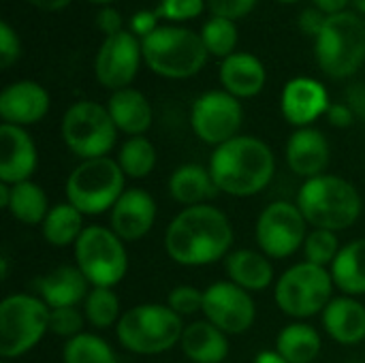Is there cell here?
<instances>
[{
	"instance_id": "5",
	"label": "cell",
	"mask_w": 365,
	"mask_h": 363,
	"mask_svg": "<svg viewBox=\"0 0 365 363\" xmlns=\"http://www.w3.org/2000/svg\"><path fill=\"white\" fill-rule=\"evenodd\" d=\"M143 62L150 71L167 79H188L207 62V49L190 28L165 24L141 39Z\"/></svg>"
},
{
	"instance_id": "20",
	"label": "cell",
	"mask_w": 365,
	"mask_h": 363,
	"mask_svg": "<svg viewBox=\"0 0 365 363\" xmlns=\"http://www.w3.org/2000/svg\"><path fill=\"white\" fill-rule=\"evenodd\" d=\"M38 165V152L30 133L21 126H0V182L19 184L32 178Z\"/></svg>"
},
{
	"instance_id": "42",
	"label": "cell",
	"mask_w": 365,
	"mask_h": 363,
	"mask_svg": "<svg viewBox=\"0 0 365 363\" xmlns=\"http://www.w3.org/2000/svg\"><path fill=\"white\" fill-rule=\"evenodd\" d=\"M325 19H327V15H325L321 9L310 6V9H304V11L299 13V17H297V26H299V30H302L306 36L317 39V36L321 34L323 26H325Z\"/></svg>"
},
{
	"instance_id": "55",
	"label": "cell",
	"mask_w": 365,
	"mask_h": 363,
	"mask_svg": "<svg viewBox=\"0 0 365 363\" xmlns=\"http://www.w3.org/2000/svg\"><path fill=\"white\" fill-rule=\"evenodd\" d=\"M2 363H9V362H2Z\"/></svg>"
},
{
	"instance_id": "22",
	"label": "cell",
	"mask_w": 365,
	"mask_h": 363,
	"mask_svg": "<svg viewBox=\"0 0 365 363\" xmlns=\"http://www.w3.org/2000/svg\"><path fill=\"white\" fill-rule=\"evenodd\" d=\"M325 334L344 347H355L365 340V306L351 295L334 297L321 315Z\"/></svg>"
},
{
	"instance_id": "21",
	"label": "cell",
	"mask_w": 365,
	"mask_h": 363,
	"mask_svg": "<svg viewBox=\"0 0 365 363\" xmlns=\"http://www.w3.org/2000/svg\"><path fill=\"white\" fill-rule=\"evenodd\" d=\"M38 297L51 308H77L90 293V282L77 265H58L34 282Z\"/></svg>"
},
{
	"instance_id": "40",
	"label": "cell",
	"mask_w": 365,
	"mask_h": 363,
	"mask_svg": "<svg viewBox=\"0 0 365 363\" xmlns=\"http://www.w3.org/2000/svg\"><path fill=\"white\" fill-rule=\"evenodd\" d=\"M21 53V43L17 32L9 21H0V66L9 68L17 62Z\"/></svg>"
},
{
	"instance_id": "31",
	"label": "cell",
	"mask_w": 365,
	"mask_h": 363,
	"mask_svg": "<svg viewBox=\"0 0 365 363\" xmlns=\"http://www.w3.org/2000/svg\"><path fill=\"white\" fill-rule=\"evenodd\" d=\"M49 210H51L49 199L41 184L26 180V182L11 186V201H9L6 212L17 223L28 225V227H34V225L41 227Z\"/></svg>"
},
{
	"instance_id": "3",
	"label": "cell",
	"mask_w": 365,
	"mask_h": 363,
	"mask_svg": "<svg viewBox=\"0 0 365 363\" xmlns=\"http://www.w3.org/2000/svg\"><path fill=\"white\" fill-rule=\"evenodd\" d=\"M295 203L312 229L334 233L351 229L364 210V201L355 184L331 173L304 180Z\"/></svg>"
},
{
	"instance_id": "34",
	"label": "cell",
	"mask_w": 365,
	"mask_h": 363,
	"mask_svg": "<svg viewBox=\"0 0 365 363\" xmlns=\"http://www.w3.org/2000/svg\"><path fill=\"white\" fill-rule=\"evenodd\" d=\"M64 363H118L113 347L96 334H79L64 342L62 349Z\"/></svg>"
},
{
	"instance_id": "27",
	"label": "cell",
	"mask_w": 365,
	"mask_h": 363,
	"mask_svg": "<svg viewBox=\"0 0 365 363\" xmlns=\"http://www.w3.org/2000/svg\"><path fill=\"white\" fill-rule=\"evenodd\" d=\"M167 190L175 203L184 208H192V205H203L210 199H214L218 193V186L210 173V167H203L199 163H186V165H180L171 173L167 182Z\"/></svg>"
},
{
	"instance_id": "33",
	"label": "cell",
	"mask_w": 365,
	"mask_h": 363,
	"mask_svg": "<svg viewBox=\"0 0 365 363\" xmlns=\"http://www.w3.org/2000/svg\"><path fill=\"white\" fill-rule=\"evenodd\" d=\"M83 315L94 329H109L120 323L124 312H122V302L113 289L94 287L90 289L83 302Z\"/></svg>"
},
{
	"instance_id": "52",
	"label": "cell",
	"mask_w": 365,
	"mask_h": 363,
	"mask_svg": "<svg viewBox=\"0 0 365 363\" xmlns=\"http://www.w3.org/2000/svg\"><path fill=\"white\" fill-rule=\"evenodd\" d=\"M351 4L355 6V11H359L361 15H365V0H351Z\"/></svg>"
},
{
	"instance_id": "2",
	"label": "cell",
	"mask_w": 365,
	"mask_h": 363,
	"mask_svg": "<svg viewBox=\"0 0 365 363\" xmlns=\"http://www.w3.org/2000/svg\"><path fill=\"white\" fill-rule=\"evenodd\" d=\"M207 167L220 193L248 199L272 184L276 173V156L263 139L237 135L214 148Z\"/></svg>"
},
{
	"instance_id": "24",
	"label": "cell",
	"mask_w": 365,
	"mask_h": 363,
	"mask_svg": "<svg viewBox=\"0 0 365 363\" xmlns=\"http://www.w3.org/2000/svg\"><path fill=\"white\" fill-rule=\"evenodd\" d=\"M107 109H109V116H111L113 124L118 126V131L128 137L145 135L154 120L150 101L145 98L143 92H139L135 88H124V90L111 92V96L107 101Z\"/></svg>"
},
{
	"instance_id": "4",
	"label": "cell",
	"mask_w": 365,
	"mask_h": 363,
	"mask_svg": "<svg viewBox=\"0 0 365 363\" xmlns=\"http://www.w3.org/2000/svg\"><path fill=\"white\" fill-rule=\"evenodd\" d=\"M184 321L167 304H139L124 310L115 325V338L122 349L135 355H163L180 347Z\"/></svg>"
},
{
	"instance_id": "41",
	"label": "cell",
	"mask_w": 365,
	"mask_h": 363,
	"mask_svg": "<svg viewBox=\"0 0 365 363\" xmlns=\"http://www.w3.org/2000/svg\"><path fill=\"white\" fill-rule=\"evenodd\" d=\"M205 2H207V9L212 11V15L233 19V21L246 17L257 4V0H205Z\"/></svg>"
},
{
	"instance_id": "15",
	"label": "cell",
	"mask_w": 365,
	"mask_h": 363,
	"mask_svg": "<svg viewBox=\"0 0 365 363\" xmlns=\"http://www.w3.org/2000/svg\"><path fill=\"white\" fill-rule=\"evenodd\" d=\"M141 62V39H137L130 30H122L101 43L94 58L96 81L111 92L130 88Z\"/></svg>"
},
{
	"instance_id": "35",
	"label": "cell",
	"mask_w": 365,
	"mask_h": 363,
	"mask_svg": "<svg viewBox=\"0 0 365 363\" xmlns=\"http://www.w3.org/2000/svg\"><path fill=\"white\" fill-rule=\"evenodd\" d=\"M199 34H201V41H203L207 53H212L216 58H222V60L229 58L231 53H235L240 32H237V26H235L233 19L212 15L210 19H205Z\"/></svg>"
},
{
	"instance_id": "32",
	"label": "cell",
	"mask_w": 365,
	"mask_h": 363,
	"mask_svg": "<svg viewBox=\"0 0 365 363\" xmlns=\"http://www.w3.org/2000/svg\"><path fill=\"white\" fill-rule=\"evenodd\" d=\"M115 160H118V165H120V169L124 171L126 178L143 180L154 171L158 154H156L154 143L145 135H141V137H128L120 145V152H118Z\"/></svg>"
},
{
	"instance_id": "54",
	"label": "cell",
	"mask_w": 365,
	"mask_h": 363,
	"mask_svg": "<svg viewBox=\"0 0 365 363\" xmlns=\"http://www.w3.org/2000/svg\"><path fill=\"white\" fill-rule=\"evenodd\" d=\"M280 2H287V4H293V2H299V0H280Z\"/></svg>"
},
{
	"instance_id": "12",
	"label": "cell",
	"mask_w": 365,
	"mask_h": 363,
	"mask_svg": "<svg viewBox=\"0 0 365 363\" xmlns=\"http://www.w3.org/2000/svg\"><path fill=\"white\" fill-rule=\"evenodd\" d=\"M308 223L297 203L278 199L272 201L257 218L255 237L259 250L269 259H287L304 248L308 237Z\"/></svg>"
},
{
	"instance_id": "30",
	"label": "cell",
	"mask_w": 365,
	"mask_h": 363,
	"mask_svg": "<svg viewBox=\"0 0 365 363\" xmlns=\"http://www.w3.org/2000/svg\"><path fill=\"white\" fill-rule=\"evenodd\" d=\"M83 229H86L83 214L68 201L51 205V210L47 212V216L41 225L43 240L53 248L75 246L77 240L81 237Z\"/></svg>"
},
{
	"instance_id": "25",
	"label": "cell",
	"mask_w": 365,
	"mask_h": 363,
	"mask_svg": "<svg viewBox=\"0 0 365 363\" xmlns=\"http://www.w3.org/2000/svg\"><path fill=\"white\" fill-rule=\"evenodd\" d=\"M225 270L229 280L248 293L269 289L276 276L272 259L261 250H252V248H240L229 252L225 259Z\"/></svg>"
},
{
	"instance_id": "48",
	"label": "cell",
	"mask_w": 365,
	"mask_h": 363,
	"mask_svg": "<svg viewBox=\"0 0 365 363\" xmlns=\"http://www.w3.org/2000/svg\"><path fill=\"white\" fill-rule=\"evenodd\" d=\"M32 6L41 9V11H62L64 6H68L73 0H28Z\"/></svg>"
},
{
	"instance_id": "51",
	"label": "cell",
	"mask_w": 365,
	"mask_h": 363,
	"mask_svg": "<svg viewBox=\"0 0 365 363\" xmlns=\"http://www.w3.org/2000/svg\"><path fill=\"white\" fill-rule=\"evenodd\" d=\"M0 265H2L0 276H2V280H6V278H9V257H2V259H0Z\"/></svg>"
},
{
	"instance_id": "14",
	"label": "cell",
	"mask_w": 365,
	"mask_h": 363,
	"mask_svg": "<svg viewBox=\"0 0 365 363\" xmlns=\"http://www.w3.org/2000/svg\"><path fill=\"white\" fill-rule=\"evenodd\" d=\"M203 317L227 336L246 334L257 321V304L252 293L231 280L212 282L203 291Z\"/></svg>"
},
{
	"instance_id": "8",
	"label": "cell",
	"mask_w": 365,
	"mask_h": 363,
	"mask_svg": "<svg viewBox=\"0 0 365 363\" xmlns=\"http://www.w3.org/2000/svg\"><path fill=\"white\" fill-rule=\"evenodd\" d=\"M51 308L32 293H13L0 302V355L4 362L30 353L49 332Z\"/></svg>"
},
{
	"instance_id": "13",
	"label": "cell",
	"mask_w": 365,
	"mask_h": 363,
	"mask_svg": "<svg viewBox=\"0 0 365 363\" xmlns=\"http://www.w3.org/2000/svg\"><path fill=\"white\" fill-rule=\"evenodd\" d=\"M244 122V109L240 98L227 90L203 92L190 109V126L199 141L207 145H222L240 135Z\"/></svg>"
},
{
	"instance_id": "26",
	"label": "cell",
	"mask_w": 365,
	"mask_h": 363,
	"mask_svg": "<svg viewBox=\"0 0 365 363\" xmlns=\"http://www.w3.org/2000/svg\"><path fill=\"white\" fill-rule=\"evenodd\" d=\"M180 349L188 363H222L231 351L229 336L205 319L184 327Z\"/></svg>"
},
{
	"instance_id": "47",
	"label": "cell",
	"mask_w": 365,
	"mask_h": 363,
	"mask_svg": "<svg viewBox=\"0 0 365 363\" xmlns=\"http://www.w3.org/2000/svg\"><path fill=\"white\" fill-rule=\"evenodd\" d=\"M346 4H351V0H314V6L321 9L325 15L342 13L346 9Z\"/></svg>"
},
{
	"instance_id": "39",
	"label": "cell",
	"mask_w": 365,
	"mask_h": 363,
	"mask_svg": "<svg viewBox=\"0 0 365 363\" xmlns=\"http://www.w3.org/2000/svg\"><path fill=\"white\" fill-rule=\"evenodd\" d=\"M205 4H207L205 0H160L156 6V13L160 19L178 24V21L199 17Z\"/></svg>"
},
{
	"instance_id": "53",
	"label": "cell",
	"mask_w": 365,
	"mask_h": 363,
	"mask_svg": "<svg viewBox=\"0 0 365 363\" xmlns=\"http://www.w3.org/2000/svg\"><path fill=\"white\" fill-rule=\"evenodd\" d=\"M88 2H92V4H101V6H107L109 2H113V0H88Z\"/></svg>"
},
{
	"instance_id": "9",
	"label": "cell",
	"mask_w": 365,
	"mask_h": 363,
	"mask_svg": "<svg viewBox=\"0 0 365 363\" xmlns=\"http://www.w3.org/2000/svg\"><path fill=\"white\" fill-rule=\"evenodd\" d=\"M331 272L308 261L291 265L274 285V300L282 315L304 321L323 315L327 304L334 300Z\"/></svg>"
},
{
	"instance_id": "6",
	"label": "cell",
	"mask_w": 365,
	"mask_h": 363,
	"mask_svg": "<svg viewBox=\"0 0 365 363\" xmlns=\"http://www.w3.org/2000/svg\"><path fill=\"white\" fill-rule=\"evenodd\" d=\"M319 68L331 79L353 77L365 62V21L351 11L327 15L314 39Z\"/></svg>"
},
{
	"instance_id": "29",
	"label": "cell",
	"mask_w": 365,
	"mask_h": 363,
	"mask_svg": "<svg viewBox=\"0 0 365 363\" xmlns=\"http://www.w3.org/2000/svg\"><path fill=\"white\" fill-rule=\"evenodd\" d=\"M321 334L304 321L289 323L276 338V351L289 363H312L321 355Z\"/></svg>"
},
{
	"instance_id": "16",
	"label": "cell",
	"mask_w": 365,
	"mask_h": 363,
	"mask_svg": "<svg viewBox=\"0 0 365 363\" xmlns=\"http://www.w3.org/2000/svg\"><path fill=\"white\" fill-rule=\"evenodd\" d=\"M156 201L143 188H126L109 212V229L122 242H139L156 223Z\"/></svg>"
},
{
	"instance_id": "19",
	"label": "cell",
	"mask_w": 365,
	"mask_h": 363,
	"mask_svg": "<svg viewBox=\"0 0 365 363\" xmlns=\"http://www.w3.org/2000/svg\"><path fill=\"white\" fill-rule=\"evenodd\" d=\"M284 158L289 169L304 180L323 175L329 167L331 148L323 131L314 126H304L291 133L284 145Z\"/></svg>"
},
{
	"instance_id": "38",
	"label": "cell",
	"mask_w": 365,
	"mask_h": 363,
	"mask_svg": "<svg viewBox=\"0 0 365 363\" xmlns=\"http://www.w3.org/2000/svg\"><path fill=\"white\" fill-rule=\"evenodd\" d=\"M83 323H86V315L79 308H56L51 310L49 317V332L71 340L83 334Z\"/></svg>"
},
{
	"instance_id": "36",
	"label": "cell",
	"mask_w": 365,
	"mask_h": 363,
	"mask_svg": "<svg viewBox=\"0 0 365 363\" xmlns=\"http://www.w3.org/2000/svg\"><path fill=\"white\" fill-rule=\"evenodd\" d=\"M342 244L338 240V233L334 231H325V229H312L304 242V257L308 263L319 265L329 270L340 252Z\"/></svg>"
},
{
	"instance_id": "44",
	"label": "cell",
	"mask_w": 365,
	"mask_h": 363,
	"mask_svg": "<svg viewBox=\"0 0 365 363\" xmlns=\"http://www.w3.org/2000/svg\"><path fill=\"white\" fill-rule=\"evenodd\" d=\"M96 28L105 34V39L122 32L124 30L122 28V15L118 13V9H113L109 4L107 6H101V11L96 13Z\"/></svg>"
},
{
	"instance_id": "49",
	"label": "cell",
	"mask_w": 365,
	"mask_h": 363,
	"mask_svg": "<svg viewBox=\"0 0 365 363\" xmlns=\"http://www.w3.org/2000/svg\"><path fill=\"white\" fill-rule=\"evenodd\" d=\"M255 363H289L278 351H261L257 357H255Z\"/></svg>"
},
{
	"instance_id": "46",
	"label": "cell",
	"mask_w": 365,
	"mask_h": 363,
	"mask_svg": "<svg viewBox=\"0 0 365 363\" xmlns=\"http://www.w3.org/2000/svg\"><path fill=\"white\" fill-rule=\"evenodd\" d=\"M346 105L365 122V83H355L346 90Z\"/></svg>"
},
{
	"instance_id": "18",
	"label": "cell",
	"mask_w": 365,
	"mask_h": 363,
	"mask_svg": "<svg viewBox=\"0 0 365 363\" xmlns=\"http://www.w3.org/2000/svg\"><path fill=\"white\" fill-rule=\"evenodd\" d=\"M51 98L49 92L30 79L13 81L0 92V118L2 124L30 126L41 122L49 111Z\"/></svg>"
},
{
	"instance_id": "7",
	"label": "cell",
	"mask_w": 365,
	"mask_h": 363,
	"mask_svg": "<svg viewBox=\"0 0 365 363\" xmlns=\"http://www.w3.org/2000/svg\"><path fill=\"white\" fill-rule=\"evenodd\" d=\"M126 175L115 158L101 156L81 160L66 180V201L75 205L83 216H98L111 212L118 199L124 195Z\"/></svg>"
},
{
	"instance_id": "1",
	"label": "cell",
	"mask_w": 365,
	"mask_h": 363,
	"mask_svg": "<svg viewBox=\"0 0 365 363\" xmlns=\"http://www.w3.org/2000/svg\"><path fill=\"white\" fill-rule=\"evenodd\" d=\"M163 246L169 259L182 267H205L231 252L233 225L212 203L184 208L167 225Z\"/></svg>"
},
{
	"instance_id": "50",
	"label": "cell",
	"mask_w": 365,
	"mask_h": 363,
	"mask_svg": "<svg viewBox=\"0 0 365 363\" xmlns=\"http://www.w3.org/2000/svg\"><path fill=\"white\" fill-rule=\"evenodd\" d=\"M9 201H11V184L0 182V208L6 210L9 208Z\"/></svg>"
},
{
	"instance_id": "23",
	"label": "cell",
	"mask_w": 365,
	"mask_h": 363,
	"mask_svg": "<svg viewBox=\"0 0 365 363\" xmlns=\"http://www.w3.org/2000/svg\"><path fill=\"white\" fill-rule=\"evenodd\" d=\"M218 77H220L222 90H227L240 101L257 96L265 88V81H267L263 62L248 51H235L229 58H225L220 62Z\"/></svg>"
},
{
	"instance_id": "10",
	"label": "cell",
	"mask_w": 365,
	"mask_h": 363,
	"mask_svg": "<svg viewBox=\"0 0 365 363\" xmlns=\"http://www.w3.org/2000/svg\"><path fill=\"white\" fill-rule=\"evenodd\" d=\"M118 126L113 124L107 105L96 101L73 103L60 122V135L68 152L81 160L107 156L118 141Z\"/></svg>"
},
{
	"instance_id": "45",
	"label": "cell",
	"mask_w": 365,
	"mask_h": 363,
	"mask_svg": "<svg viewBox=\"0 0 365 363\" xmlns=\"http://www.w3.org/2000/svg\"><path fill=\"white\" fill-rule=\"evenodd\" d=\"M325 116H327L329 124L336 126V128H349V126H353L355 120H357L355 111H353L346 103H331V107L327 109Z\"/></svg>"
},
{
	"instance_id": "17",
	"label": "cell",
	"mask_w": 365,
	"mask_h": 363,
	"mask_svg": "<svg viewBox=\"0 0 365 363\" xmlns=\"http://www.w3.org/2000/svg\"><path fill=\"white\" fill-rule=\"evenodd\" d=\"M331 107L327 88L312 77H293L284 83L280 96V111L295 128L310 126Z\"/></svg>"
},
{
	"instance_id": "28",
	"label": "cell",
	"mask_w": 365,
	"mask_h": 363,
	"mask_svg": "<svg viewBox=\"0 0 365 363\" xmlns=\"http://www.w3.org/2000/svg\"><path fill=\"white\" fill-rule=\"evenodd\" d=\"M329 272L336 289L342 291V295H365V237L342 244Z\"/></svg>"
},
{
	"instance_id": "37",
	"label": "cell",
	"mask_w": 365,
	"mask_h": 363,
	"mask_svg": "<svg viewBox=\"0 0 365 363\" xmlns=\"http://www.w3.org/2000/svg\"><path fill=\"white\" fill-rule=\"evenodd\" d=\"M167 306L182 319L192 317L203 310V291L192 285L173 287L167 295Z\"/></svg>"
},
{
	"instance_id": "43",
	"label": "cell",
	"mask_w": 365,
	"mask_h": 363,
	"mask_svg": "<svg viewBox=\"0 0 365 363\" xmlns=\"http://www.w3.org/2000/svg\"><path fill=\"white\" fill-rule=\"evenodd\" d=\"M160 17H158V13L156 11H137L133 17H130V32L137 36V39H145V36H150L160 24Z\"/></svg>"
},
{
	"instance_id": "11",
	"label": "cell",
	"mask_w": 365,
	"mask_h": 363,
	"mask_svg": "<svg viewBox=\"0 0 365 363\" xmlns=\"http://www.w3.org/2000/svg\"><path fill=\"white\" fill-rule=\"evenodd\" d=\"M75 265L90 287L113 289L128 272V252L124 242L103 225H88L73 246Z\"/></svg>"
}]
</instances>
